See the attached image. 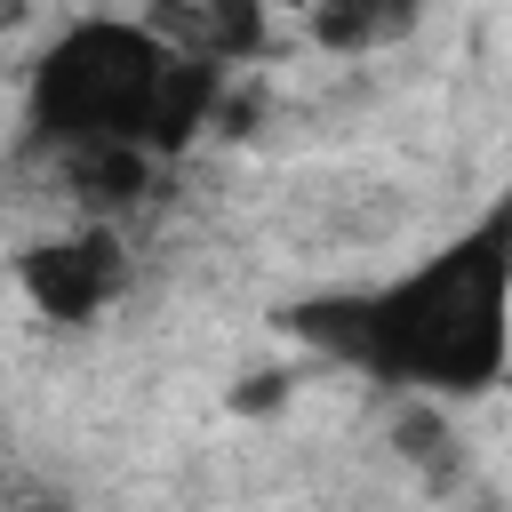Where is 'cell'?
Masks as SVG:
<instances>
[{"mask_svg": "<svg viewBox=\"0 0 512 512\" xmlns=\"http://www.w3.org/2000/svg\"><path fill=\"white\" fill-rule=\"evenodd\" d=\"M496 224H480V240H464L456 256L424 264L416 280L360 296V304H328L304 328L328 336L352 360H376L408 384L432 392H488L504 368V256H496Z\"/></svg>", "mask_w": 512, "mask_h": 512, "instance_id": "cell-1", "label": "cell"}, {"mask_svg": "<svg viewBox=\"0 0 512 512\" xmlns=\"http://www.w3.org/2000/svg\"><path fill=\"white\" fill-rule=\"evenodd\" d=\"M176 48H160L144 32V16H80L64 24L24 88V120L48 152H80V144H136L152 88L168 72Z\"/></svg>", "mask_w": 512, "mask_h": 512, "instance_id": "cell-2", "label": "cell"}, {"mask_svg": "<svg viewBox=\"0 0 512 512\" xmlns=\"http://www.w3.org/2000/svg\"><path fill=\"white\" fill-rule=\"evenodd\" d=\"M16 288L40 320L56 328H88L96 312H112V296L128 288V240L120 224H80V232H48L16 256Z\"/></svg>", "mask_w": 512, "mask_h": 512, "instance_id": "cell-3", "label": "cell"}, {"mask_svg": "<svg viewBox=\"0 0 512 512\" xmlns=\"http://www.w3.org/2000/svg\"><path fill=\"white\" fill-rule=\"evenodd\" d=\"M224 88H232L224 64H208V56H168V72H160V88H152V112H144V136H136V144H144L152 160H176L200 128H216Z\"/></svg>", "mask_w": 512, "mask_h": 512, "instance_id": "cell-4", "label": "cell"}, {"mask_svg": "<svg viewBox=\"0 0 512 512\" xmlns=\"http://www.w3.org/2000/svg\"><path fill=\"white\" fill-rule=\"evenodd\" d=\"M56 168L72 184V200L88 208V224H112V216H128L144 200V184H152L160 160L144 144H80V152H56Z\"/></svg>", "mask_w": 512, "mask_h": 512, "instance_id": "cell-5", "label": "cell"}, {"mask_svg": "<svg viewBox=\"0 0 512 512\" xmlns=\"http://www.w3.org/2000/svg\"><path fill=\"white\" fill-rule=\"evenodd\" d=\"M392 8H424V0H304V16H392Z\"/></svg>", "mask_w": 512, "mask_h": 512, "instance_id": "cell-6", "label": "cell"}, {"mask_svg": "<svg viewBox=\"0 0 512 512\" xmlns=\"http://www.w3.org/2000/svg\"><path fill=\"white\" fill-rule=\"evenodd\" d=\"M280 384H288V376H248V384L232 392V408H272V400H280Z\"/></svg>", "mask_w": 512, "mask_h": 512, "instance_id": "cell-7", "label": "cell"}, {"mask_svg": "<svg viewBox=\"0 0 512 512\" xmlns=\"http://www.w3.org/2000/svg\"><path fill=\"white\" fill-rule=\"evenodd\" d=\"M16 512H72V504H56V496H32V504H16Z\"/></svg>", "mask_w": 512, "mask_h": 512, "instance_id": "cell-8", "label": "cell"}]
</instances>
